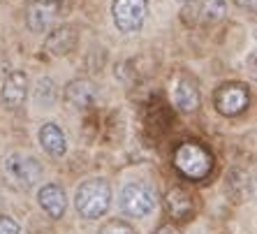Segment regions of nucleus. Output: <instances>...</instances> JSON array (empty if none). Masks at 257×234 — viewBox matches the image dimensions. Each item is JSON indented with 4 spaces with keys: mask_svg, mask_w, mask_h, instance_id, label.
Masks as SVG:
<instances>
[{
    "mask_svg": "<svg viewBox=\"0 0 257 234\" xmlns=\"http://www.w3.org/2000/svg\"><path fill=\"white\" fill-rule=\"evenodd\" d=\"M109 204H111V188L104 179H88L77 188L74 206H77L79 216H84L86 220L104 216Z\"/></svg>",
    "mask_w": 257,
    "mask_h": 234,
    "instance_id": "nucleus-1",
    "label": "nucleus"
},
{
    "mask_svg": "<svg viewBox=\"0 0 257 234\" xmlns=\"http://www.w3.org/2000/svg\"><path fill=\"white\" fill-rule=\"evenodd\" d=\"M174 165L179 167V172L188 176V179H204L213 167V158L206 149H202L195 142H186L181 144L174 153Z\"/></svg>",
    "mask_w": 257,
    "mask_h": 234,
    "instance_id": "nucleus-2",
    "label": "nucleus"
},
{
    "mask_svg": "<svg viewBox=\"0 0 257 234\" xmlns=\"http://www.w3.org/2000/svg\"><path fill=\"white\" fill-rule=\"evenodd\" d=\"M5 176L14 188H33L42 176V165L33 156H24V153H12L5 158Z\"/></svg>",
    "mask_w": 257,
    "mask_h": 234,
    "instance_id": "nucleus-3",
    "label": "nucleus"
},
{
    "mask_svg": "<svg viewBox=\"0 0 257 234\" xmlns=\"http://www.w3.org/2000/svg\"><path fill=\"white\" fill-rule=\"evenodd\" d=\"M225 14H227L225 0H188L181 7V21L186 26H192V28L218 24Z\"/></svg>",
    "mask_w": 257,
    "mask_h": 234,
    "instance_id": "nucleus-4",
    "label": "nucleus"
},
{
    "mask_svg": "<svg viewBox=\"0 0 257 234\" xmlns=\"http://www.w3.org/2000/svg\"><path fill=\"white\" fill-rule=\"evenodd\" d=\"M149 14V0H114L111 17L118 30L123 33H137Z\"/></svg>",
    "mask_w": 257,
    "mask_h": 234,
    "instance_id": "nucleus-5",
    "label": "nucleus"
},
{
    "mask_svg": "<svg viewBox=\"0 0 257 234\" xmlns=\"http://www.w3.org/2000/svg\"><path fill=\"white\" fill-rule=\"evenodd\" d=\"M120 209L125 216L144 218L156 209V195L144 183H127L120 192Z\"/></svg>",
    "mask_w": 257,
    "mask_h": 234,
    "instance_id": "nucleus-6",
    "label": "nucleus"
},
{
    "mask_svg": "<svg viewBox=\"0 0 257 234\" xmlns=\"http://www.w3.org/2000/svg\"><path fill=\"white\" fill-rule=\"evenodd\" d=\"M213 102L222 116H236L248 107V88L243 84H222L215 90Z\"/></svg>",
    "mask_w": 257,
    "mask_h": 234,
    "instance_id": "nucleus-7",
    "label": "nucleus"
},
{
    "mask_svg": "<svg viewBox=\"0 0 257 234\" xmlns=\"http://www.w3.org/2000/svg\"><path fill=\"white\" fill-rule=\"evenodd\" d=\"M60 12L58 0H33L26 12V24L33 33H44L54 26L56 17Z\"/></svg>",
    "mask_w": 257,
    "mask_h": 234,
    "instance_id": "nucleus-8",
    "label": "nucleus"
},
{
    "mask_svg": "<svg viewBox=\"0 0 257 234\" xmlns=\"http://www.w3.org/2000/svg\"><path fill=\"white\" fill-rule=\"evenodd\" d=\"M26 95H28V77L24 72H12L7 74L3 90H0V100L7 109H17L26 102Z\"/></svg>",
    "mask_w": 257,
    "mask_h": 234,
    "instance_id": "nucleus-9",
    "label": "nucleus"
},
{
    "mask_svg": "<svg viewBox=\"0 0 257 234\" xmlns=\"http://www.w3.org/2000/svg\"><path fill=\"white\" fill-rule=\"evenodd\" d=\"M37 202H40V206H42L51 218H60L67 209L65 192H63L60 186H56V183H47V186H42V190H40V195H37Z\"/></svg>",
    "mask_w": 257,
    "mask_h": 234,
    "instance_id": "nucleus-10",
    "label": "nucleus"
},
{
    "mask_svg": "<svg viewBox=\"0 0 257 234\" xmlns=\"http://www.w3.org/2000/svg\"><path fill=\"white\" fill-rule=\"evenodd\" d=\"M65 100L67 104L77 109H86L95 102V86L88 79H74L65 88Z\"/></svg>",
    "mask_w": 257,
    "mask_h": 234,
    "instance_id": "nucleus-11",
    "label": "nucleus"
},
{
    "mask_svg": "<svg viewBox=\"0 0 257 234\" xmlns=\"http://www.w3.org/2000/svg\"><path fill=\"white\" fill-rule=\"evenodd\" d=\"M47 51L51 56H65L77 47V30L72 26H60V28L51 30V35L47 37Z\"/></svg>",
    "mask_w": 257,
    "mask_h": 234,
    "instance_id": "nucleus-12",
    "label": "nucleus"
},
{
    "mask_svg": "<svg viewBox=\"0 0 257 234\" xmlns=\"http://www.w3.org/2000/svg\"><path fill=\"white\" fill-rule=\"evenodd\" d=\"M40 144L47 151L49 156L60 158L65 156L67 151V142H65V132L60 130L56 123H44L42 130H40Z\"/></svg>",
    "mask_w": 257,
    "mask_h": 234,
    "instance_id": "nucleus-13",
    "label": "nucleus"
},
{
    "mask_svg": "<svg viewBox=\"0 0 257 234\" xmlns=\"http://www.w3.org/2000/svg\"><path fill=\"white\" fill-rule=\"evenodd\" d=\"M174 104L181 111H195L199 107V90L190 79H179L174 86Z\"/></svg>",
    "mask_w": 257,
    "mask_h": 234,
    "instance_id": "nucleus-14",
    "label": "nucleus"
},
{
    "mask_svg": "<svg viewBox=\"0 0 257 234\" xmlns=\"http://www.w3.org/2000/svg\"><path fill=\"white\" fill-rule=\"evenodd\" d=\"M165 202H167V211L172 213V218H176V220L190 218V213H192V199H190V195H188L183 188H172V190L167 192Z\"/></svg>",
    "mask_w": 257,
    "mask_h": 234,
    "instance_id": "nucleus-15",
    "label": "nucleus"
},
{
    "mask_svg": "<svg viewBox=\"0 0 257 234\" xmlns=\"http://www.w3.org/2000/svg\"><path fill=\"white\" fill-rule=\"evenodd\" d=\"M35 100L42 107H51L56 100V86L51 79H40L35 86Z\"/></svg>",
    "mask_w": 257,
    "mask_h": 234,
    "instance_id": "nucleus-16",
    "label": "nucleus"
},
{
    "mask_svg": "<svg viewBox=\"0 0 257 234\" xmlns=\"http://www.w3.org/2000/svg\"><path fill=\"white\" fill-rule=\"evenodd\" d=\"M100 234H137V232H135V229H132L127 222H123V220H109V222L102 225Z\"/></svg>",
    "mask_w": 257,
    "mask_h": 234,
    "instance_id": "nucleus-17",
    "label": "nucleus"
},
{
    "mask_svg": "<svg viewBox=\"0 0 257 234\" xmlns=\"http://www.w3.org/2000/svg\"><path fill=\"white\" fill-rule=\"evenodd\" d=\"M0 234H21L19 222L10 216H0Z\"/></svg>",
    "mask_w": 257,
    "mask_h": 234,
    "instance_id": "nucleus-18",
    "label": "nucleus"
},
{
    "mask_svg": "<svg viewBox=\"0 0 257 234\" xmlns=\"http://www.w3.org/2000/svg\"><path fill=\"white\" fill-rule=\"evenodd\" d=\"M239 7H243V10H250V12H257V0H234Z\"/></svg>",
    "mask_w": 257,
    "mask_h": 234,
    "instance_id": "nucleus-19",
    "label": "nucleus"
}]
</instances>
